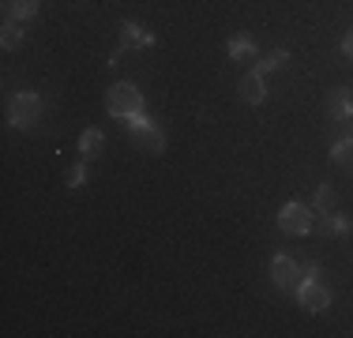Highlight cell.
I'll return each instance as SVG.
<instances>
[{
  "instance_id": "cell-2",
  "label": "cell",
  "mask_w": 353,
  "mask_h": 338,
  "mask_svg": "<svg viewBox=\"0 0 353 338\" xmlns=\"http://www.w3.org/2000/svg\"><path fill=\"white\" fill-rule=\"evenodd\" d=\"M147 109V98H143V90L136 83H113L105 95V113L117 117V121H128V117H136Z\"/></svg>"
},
{
  "instance_id": "cell-6",
  "label": "cell",
  "mask_w": 353,
  "mask_h": 338,
  "mask_svg": "<svg viewBox=\"0 0 353 338\" xmlns=\"http://www.w3.org/2000/svg\"><path fill=\"white\" fill-rule=\"evenodd\" d=\"M225 53H230L233 64H256L259 61V46H256V38H252V34H237V38H230Z\"/></svg>"
},
{
  "instance_id": "cell-5",
  "label": "cell",
  "mask_w": 353,
  "mask_h": 338,
  "mask_svg": "<svg viewBox=\"0 0 353 338\" xmlns=\"http://www.w3.org/2000/svg\"><path fill=\"white\" fill-rule=\"evenodd\" d=\"M271 282L279 286V290H297V282H301V264H297L293 256H285V252L271 256Z\"/></svg>"
},
{
  "instance_id": "cell-18",
  "label": "cell",
  "mask_w": 353,
  "mask_h": 338,
  "mask_svg": "<svg viewBox=\"0 0 353 338\" xmlns=\"http://www.w3.org/2000/svg\"><path fill=\"white\" fill-rule=\"evenodd\" d=\"M124 124H128V132H132V135H136V139H139V135L147 132V128H150V124H154V121H150V117H147V109H143V113L128 117V121H124Z\"/></svg>"
},
{
  "instance_id": "cell-4",
  "label": "cell",
  "mask_w": 353,
  "mask_h": 338,
  "mask_svg": "<svg viewBox=\"0 0 353 338\" xmlns=\"http://www.w3.org/2000/svg\"><path fill=\"white\" fill-rule=\"evenodd\" d=\"M41 106H46V101H41L38 90H19V95L8 101V124H12V128H30L41 117Z\"/></svg>"
},
{
  "instance_id": "cell-15",
  "label": "cell",
  "mask_w": 353,
  "mask_h": 338,
  "mask_svg": "<svg viewBox=\"0 0 353 338\" xmlns=\"http://www.w3.org/2000/svg\"><path fill=\"white\" fill-rule=\"evenodd\" d=\"M285 61H290V53L285 49H271V53H263L256 61V72H263V75H271V72H282Z\"/></svg>"
},
{
  "instance_id": "cell-11",
  "label": "cell",
  "mask_w": 353,
  "mask_h": 338,
  "mask_svg": "<svg viewBox=\"0 0 353 338\" xmlns=\"http://www.w3.org/2000/svg\"><path fill=\"white\" fill-rule=\"evenodd\" d=\"M41 0H4V19H15V23H27L30 15L38 12Z\"/></svg>"
},
{
  "instance_id": "cell-16",
  "label": "cell",
  "mask_w": 353,
  "mask_h": 338,
  "mask_svg": "<svg viewBox=\"0 0 353 338\" xmlns=\"http://www.w3.org/2000/svg\"><path fill=\"white\" fill-rule=\"evenodd\" d=\"M19 41H23V23L4 19V27H0V46H4V49H19Z\"/></svg>"
},
{
  "instance_id": "cell-3",
  "label": "cell",
  "mask_w": 353,
  "mask_h": 338,
  "mask_svg": "<svg viewBox=\"0 0 353 338\" xmlns=\"http://www.w3.org/2000/svg\"><path fill=\"white\" fill-rule=\"evenodd\" d=\"M312 226H316V210L308 207V203L290 199V203H282V207H279V230L285 237H308V233H312Z\"/></svg>"
},
{
  "instance_id": "cell-20",
  "label": "cell",
  "mask_w": 353,
  "mask_h": 338,
  "mask_svg": "<svg viewBox=\"0 0 353 338\" xmlns=\"http://www.w3.org/2000/svg\"><path fill=\"white\" fill-rule=\"evenodd\" d=\"M124 53H128V46H124V41H121V46H117V49H113V53H109V68H117V64H124Z\"/></svg>"
},
{
  "instance_id": "cell-9",
  "label": "cell",
  "mask_w": 353,
  "mask_h": 338,
  "mask_svg": "<svg viewBox=\"0 0 353 338\" xmlns=\"http://www.w3.org/2000/svg\"><path fill=\"white\" fill-rule=\"evenodd\" d=\"M327 113H331V121H339V124H346L353 117V95L346 87H334L331 90V98H327Z\"/></svg>"
},
{
  "instance_id": "cell-7",
  "label": "cell",
  "mask_w": 353,
  "mask_h": 338,
  "mask_svg": "<svg viewBox=\"0 0 353 338\" xmlns=\"http://www.w3.org/2000/svg\"><path fill=\"white\" fill-rule=\"evenodd\" d=\"M237 90H241V101H248V106H263L267 101V75L263 72H248Z\"/></svg>"
},
{
  "instance_id": "cell-14",
  "label": "cell",
  "mask_w": 353,
  "mask_h": 338,
  "mask_svg": "<svg viewBox=\"0 0 353 338\" xmlns=\"http://www.w3.org/2000/svg\"><path fill=\"white\" fill-rule=\"evenodd\" d=\"M136 143H139L143 150H147V155H162V150H165V132L158 128V124H150V128L143 132Z\"/></svg>"
},
{
  "instance_id": "cell-1",
  "label": "cell",
  "mask_w": 353,
  "mask_h": 338,
  "mask_svg": "<svg viewBox=\"0 0 353 338\" xmlns=\"http://www.w3.org/2000/svg\"><path fill=\"white\" fill-rule=\"evenodd\" d=\"M293 293H297V304L305 312H327V308H331V290L323 286L316 264L301 267V282H297V290H293Z\"/></svg>"
},
{
  "instance_id": "cell-19",
  "label": "cell",
  "mask_w": 353,
  "mask_h": 338,
  "mask_svg": "<svg viewBox=\"0 0 353 338\" xmlns=\"http://www.w3.org/2000/svg\"><path fill=\"white\" fill-rule=\"evenodd\" d=\"M87 181H90V173H87V166L79 162V166H72V169H68V181H64V184H68V188H83Z\"/></svg>"
},
{
  "instance_id": "cell-13",
  "label": "cell",
  "mask_w": 353,
  "mask_h": 338,
  "mask_svg": "<svg viewBox=\"0 0 353 338\" xmlns=\"http://www.w3.org/2000/svg\"><path fill=\"white\" fill-rule=\"evenodd\" d=\"M353 230V222L346 215H339V210H327L323 222H319V233H331V237H346Z\"/></svg>"
},
{
  "instance_id": "cell-17",
  "label": "cell",
  "mask_w": 353,
  "mask_h": 338,
  "mask_svg": "<svg viewBox=\"0 0 353 338\" xmlns=\"http://www.w3.org/2000/svg\"><path fill=\"white\" fill-rule=\"evenodd\" d=\"M334 199H339V196H334L331 184H319L316 196H312V210H316V215H327V210H334Z\"/></svg>"
},
{
  "instance_id": "cell-21",
  "label": "cell",
  "mask_w": 353,
  "mask_h": 338,
  "mask_svg": "<svg viewBox=\"0 0 353 338\" xmlns=\"http://www.w3.org/2000/svg\"><path fill=\"white\" fill-rule=\"evenodd\" d=\"M342 53L353 61V30H346V38H342Z\"/></svg>"
},
{
  "instance_id": "cell-8",
  "label": "cell",
  "mask_w": 353,
  "mask_h": 338,
  "mask_svg": "<svg viewBox=\"0 0 353 338\" xmlns=\"http://www.w3.org/2000/svg\"><path fill=\"white\" fill-rule=\"evenodd\" d=\"M121 41L128 49H150L154 46V34L143 27V23H136V19H124L121 23Z\"/></svg>"
},
{
  "instance_id": "cell-12",
  "label": "cell",
  "mask_w": 353,
  "mask_h": 338,
  "mask_svg": "<svg viewBox=\"0 0 353 338\" xmlns=\"http://www.w3.org/2000/svg\"><path fill=\"white\" fill-rule=\"evenodd\" d=\"M331 162L339 169H346V173H353V135H342L331 147Z\"/></svg>"
},
{
  "instance_id": "cell-10",
  "label": "cell",
  "mask_w": 353,
  "mask_h": 338,
  "mask_svg": "<svg viewBox=\"0 0 353 338\" xmlns=\"http://www.w3.org/2000/svg\"><path fill=\"white\" fill-rule=\"evenodd\" d=\"M105 150V132L102 128H87L79 135V155L83 158H98Z\"/></svg>"
},
{
  "instance_id": "cell-22",
  "label": "cell",
  "mask_w": 353,
  "mask_h": 338,
  "mask_svg": "<svg viewBox=\"0 0 353 338\" xmlns=\"http://www.w3.org/2000/svg\"><path fill=\"white\" fill-rule=\"evenodd\" d=\"M346 135H353V117H350V121H346Z\"/></svg>"
}]
</instances>
